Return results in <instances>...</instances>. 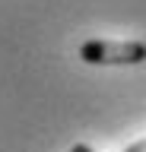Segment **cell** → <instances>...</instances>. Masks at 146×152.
<instances>
[{
  "label": "cell",
  "mask_w": 146,
  "mask_h": 152,
  "mask_svg": "<svg viewBox=\"0 0 146 152\" xmlns=\"http://www.w3.org/2000/svg\"><path fill=\"white\" fill-rule=\"evenodd\" d=\"M70 152H95V149L86 146V142H76V146H70Z\"/></svg>",
  "instance_id": "cell-3"
},
{
  "label": "cell",
  "mask_w": 146,
  "mask_h": 152,
  "mask_svg": "<svg viewBox=\"0 0 146 152\" xmlns=\"http://www.w3.org/2000/svg\"><path fill=\"white\" fill-rule=\"evenodd\" d=\"M124 152H146V136H143V140H136L134 146H127Z\"/></svg>",
  "instance_id": "cell-2"
},
{
  "label": "cell",
  "mask_w": 146,
  "mask_h": 152,
  "mask_svg": "<svg viewBox=\"0 0 146 152\" xmlns=\"http://www.w3.org/2000/svg\"><path fill=\"white\" fill-rule=\"evenodd\" d=\"M79 60L92 66H134L146 60V41H108L89 38L79 45Z\"/></svg>",
  "instance_id": "cell-1"
}]
</instances>
